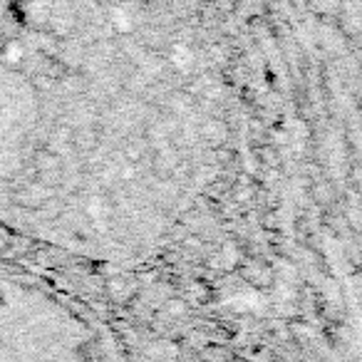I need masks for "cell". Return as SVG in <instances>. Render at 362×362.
I'll return each mask as SVG.
<instances>
[{"label": "cell", "mask_w": 362, "mask_h": 362, "mask_svg": "<svg viewBox=\"0 0 362 362\" xmlns=\"http://www.w3.org/2000/svg\"><path fill=\"white\" fill-rule=\"evenodd\" d=\"M202 136L209 141V144L218 146V144H223V139H226V127H223V122H209V124L202 127Z\"/></svg>", "instance_id": "cell-1"}, {"label": "cell", "mask_w": 362, "mask_h": 362, "mask_svg": "<svg viewBox=\"0 0 362 362\" xmlns=\"http://www.w3.org/2000/svg\"><path fill=\"white\" fill-rule=\"evenodd\" d=\"M192 102H194V97L189 95V92H176V95L169 97V112L176 117L187 115V112H192Z\"/></svg>", "instance_id": "cell-2"}, {"label": "cell", "mask_w": 362, "mask_h": 362, "mask_svg": "<svg viewBox=\"0 0 362 362\" xmlns=\"http://www.w3.org/2000/svg\"><path fill=\"white\" fill-rule=\"evenodd\" d=\"M85 211H87V216H90L92 221H102V218L110 216V204H107L105 197H92Z\"/></svg>", "instance_id": "cell-3"}, {"label": "cell", "mask_w": 362, "mask_h": 362, "mask_svg": "<svg viewBox=\"0 0 362 362\" xmlns=\"http://www.w3.org/2000/svg\"><path fill=\"white\" fill-rule=\"evenodd\" d=\"M37 169L45 171V174H57L60 171V154L57 151H40V156H37Z\"/></svg>", "instance_id": "cell-4"}, {"label": "cell", "mask_w": 362, "mask_h": 362, "mask_svg": "<svg viewBox=\"0 0 362 362\" xmlns=\"http://www.w3.org/2000/svg\"><path fill=\"white\" fill-rule=\"evenodd\" d=\"M112 25H115V30H119V33H132L134 23H132V18L127 16L122 8H117V11L112 13Z\"/></svg>", "instance_id": "cell-5"}, {"label": "cell", "mask_w": 362, "mask_h": 362, "mask_svg": "<svg viewBox=\"0 0 362 362\" xmlns=\"http://www.w3.org/2000/svg\"><path fill=\"white\" fill-rule=\"evenodd\" d=\"M166 313L174 317H184V313H187V303L184 300H169L166 303Z\"/></svg>", "instance_id": "cell-6"}, {"label": "cell", "mask_w": 362, "mask_h": 362, "mask_svg": "<svg viewBox=\"0 0 362 362\" xmlns=\"http://www.w3.org/2000/svg\"><path fill=\"white\" fill-rule=\"evenodd\" d=\"M3 248H6V241H3V238H0V251H3Z\"/></svg>", "instance_id": "cell-7"}]
</instances>
